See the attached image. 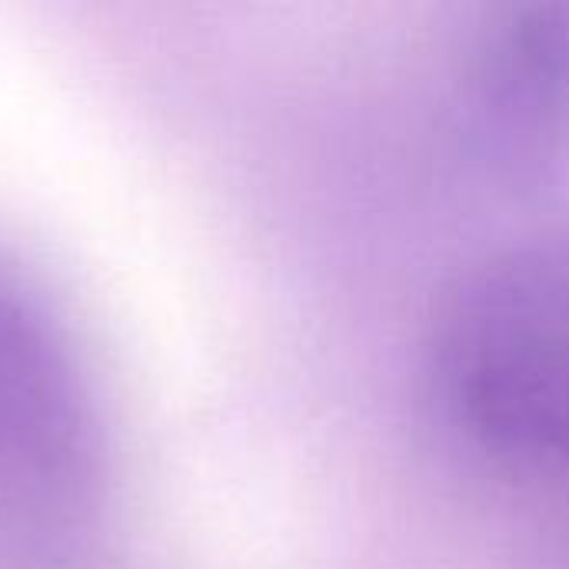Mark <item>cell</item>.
<instances>
[{"label": "cell", "instance_id": "obj_2", "mask_svg": "<svg viewBox=\"0 0 569 569\" xmlns=\"http://www.w3.org/2000/svg\"><path fill=\"white\" fill-rule=\"evenodd\" d=\"M100 423L57 327L0 280V527L63 533L93 503Z\"/></svg>", "mask_w": 569, "mask_h": 569}, {"label": "cell", "instance_id": "obj_3", "mask_svg": "<svg viewBox=\"0 0 569 569\" xmlns=\"http://www.w3.org/2000/svg\"><path fill=\"white\" fill-rule=\"evenodd\" d=\"M480 137L510 163L547 157L569 130V3L517 7L477 73Z\"/></svg>", "mask_w": 569, "mask_h": 569}, {"label": "cell", "instance_id": "obj_1", "mask_svg": "<svg viewBox=\"0 0 569 569\" xmlns=\"http://www.w3.org/2000/svg\"><path fill=\"white\" fill-rule=\"evenodd\" d=\"M437 373L460 427L493 453L569 460V253L520 250L443 310Z\"/></svg>", "mask_w": 569, "mask_h": 569}]
</instances>
